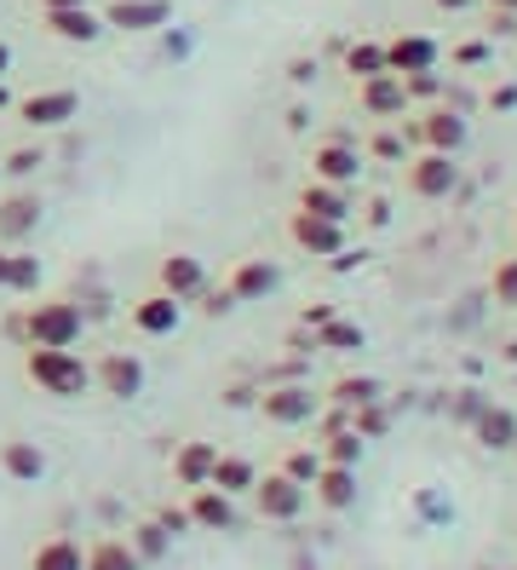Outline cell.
I'll return each instance as SVG.
<instances>
[{"label": "cell", "instance_id": "1", "mask_svg": "<svg viewBox=\"0 0 517 570\" xmlns=\"http://www.w3.org/2000/svg\"><path fill=\"white\" fill-rule=\"evenodd\" d=\"M7 334L23 346H81L87 312H81V299H69V294H47V299H34V306H23L18 317H7Z\"/></svg>", "mask_w": 517, "mask_h": 570}, {"label": "cell", "instance_id": "2", "mask_svg": "<svg viewBox=\"0 0 517 570\" xmlns=\"http://www.w3.org/2000/svg\"><path fill=\"white\" fill-rule=\"evenodd\" d=\"M23 381L47 397H81L92 392V363L76 346H23Z\"/></svg>", "mask_w": 517, "mask_h": 570}, {"label": "cell", "instance_id": "3", "mask_svg": "<svg viewBox=\"0 0 517 570\" xmlns=\"http://www.w3.org/2000/svg\"><path fill=\"white\" fill-rule=\"evenodd\" d=\"M466 139H471V121H466V110H455V105H426L420 116L408 121V145L414 150H443V156H460L466 150Z\"/></svg>", "mask_w": 517, "mask_h": 570}, {"label": "cell", "instance_id": "4", "mask_svg": "<svg viewBox=\"0 0 517 570\" xmlns=\"http://www.w3.org/2000/svg\"><path fill=\"white\" fill-rule=\"evenodd\" d=\"M259 415L270 426H310L322 410V392H310L305 381H259Z\"/></svg>", "mask_w": 517, "mask_h": 570}, {"label": "cell", "instance_id": "5", "mask_svg": "<svg viewBox=\"0 0 517 570\" xmlns=\"http://www.w3.org/2000/svg\"><path fill=\"white\" fill-rule=\"evenodd\" d=\"M402 185H408L414 203H448V196L460 190V167L443 150H414L402 161Z\"/></svg>", "mask_w": 517, "mask_h": 570}, {"label": "cell", "instance_id": "6", "mask_svg": "<svg viewBox=\"0 0 517 570\" xmlns=\"http://www.w3.org/2000/svg\"><path fill=\"white\" fill-rule=\"evenodd\" d=\"M248 495H253V513H259L265 524H299L305 508H310V490H305L299 479H288L282 466H276V473H259V484H253Z\"/></svg>", "mask_w": 517, "mask_h": 570}, {"label": "cell", "instance_id": "7", "mask_svg": "<svg viewBox=\"0 0 517 570\" xmlns=\"http://www.w3.org/2000/svg\"><path fill=\"white\" fill-rule=\"evenodd\" d=\"M362 167H368V156H362V145L351 139V132H334V139H322L317 150H310V179H328V185H351L357 190Z\"/></svg>", "mask_w": 517, "mask_h": 570}, {"label": "cell", "instance_id": "8", "mask_svg": "<svg viewBox=\"0 0 517 570\" xmlns=\"http://www.w3.org/2000/svg\"><path fill=\"white\" fill-rule=\"evenodd\" d=\"M288 243H294L299 254H310V259H334V254L351 248V237H345V219H322V214H305V208L288 214Z\"/></svg>", "mask_w": 517, "mask_h": 570}, {"label": "cell", "instance_id": "9", "mask_svg": "<svg viewBox=\"0 0 517 570\" xmlns=\"http://www.w3.org/2000/svg\"><path fill=\"white\" fill-rule=\"evenodd\" d=\"M18 121H29L34 132H52V127H69L81 116V92L76 87H47V92H29V98H18Z\"/></svg>", "mask_w": 517, "mask_h": 570}, {"label": "cell", "instance_id": "10", "mask_svg": "<svg viewBox=\"0 0 517 570\" xmlns=\"http://www.w3.org/2000/svg\"><path fill=\"white\" fill-rule=\"evenodd\" d=\"M92 386L103 397H116V404H132V397L145 392V357L138 352H103L92 363Z\"/></svg>", "mask_w": 517, "mask_h": 570}, {"label": "cell", "instance_id": "11", "mask_svg": "<svg viewBox=\"0 0 517 570\" xmlns=\"http://www.w3.org/2000/svg\"><path fill=\"white\" fill-rule=\"evenodd\" d=\"M127 323L145 334V341H167V334H179V323H185V299L150 288V294H138L127 306Z\"/></svg>", "mask_w": 517, "mask_h": 570}, {"label": "cell", "instance_id": "12", "mask_svg": "<svg viewBox=\"0 0 517 570\" xmlns=\"http://www.w3.org/2000/svg\"><path fill=\"white\" fill-rule=\"evenodd\" d=\"M357 110H362L368 121H402V116L414 110V105H408V87H402V76L379 70V76L357 81Z\"/></svg>", "mask_w": 517, "mask_h": 570}, {"label": "cell", "instance_id": "13", "mask_svg": "<svg viewBox=\"0 0 517 570\" xmlns=\"http://www.w3.org/2000/svg\"><path fill=\"white\" fill-rule=\"evenodd\" d=\"M156 288L190 306V299L207 288V265H201L196 254H185V248H172V254H161V259H156Z\"/></svg>", "mask_w": 517, "mask_h": 570}, {"label": "cell", "instance_id": "14", "mask_svg": "<svg viewBox=\"0 0 517 570\" xmlns=\"http://www.w3.org/2000/svg\"><path fill=\"white\" fill-rule=\"evenodd\" d=\"M185 508H190V524H196V530H213V535H219V530L230 535V530L241 524V513H236V495H225L219 484L185 490Z\"/></svg>", "mask_w": 517, "mask_h": 570}, {"label": "cell", "instance_id": "15", "mask_svg": "<svg viewBox=\"0 0 517 570\" xmlns=\"http://www.w3.org/2000/svg\"><path fill=\"white\" fill-rule=\"evenodd\" d=\"M172 18V0H110L103 7V29H121V36H150Z\"/></svg>", "mask_w": 517, "mask_h": 570}, {"label": "cell", "instance_id": "16", "mask_svg": "<svg viewBox=\"0 0 517 570\" xmlns=\"http://www.w3.org/2000/svg\"><path fill=\"white\" fill-rule=\"evenodd\" d=\"M357 495H362L357 466H334V461H322L317 484H310V501H317L322 513H351V508H357Z\"/></svg>", "mask_w": 517, "mask_h": 570}, {"label": "cell", "instance_id": "17", "mask_svg": "<svg viewBox=\"0 0 517 570\" xmlns=\"http://www.w3.org/2000/svg\"><path fill=\"white\" fill-rule=\"evenodd\" d=\"M41 23H47L52 41H69V47H92V41L110 36L103 12H92V7H58V12H41Z\"/></svg>", "mask_w": 517, "mask_h": 570}, {"label": "cell", "instance_id": "18", "mask_svg": "<svg viewBox=\"0 0 517 570\" xmlns=\"http://www.w3.org/2000/svg\"><path fill=\"white\" fill-rule=\"evenodd\" d=\"M41 196L34 190H7L0 196V243L7 248H18V243H29L34 237V225H41Z\"/></svg>", "mask_w": 517, "mask_h": 570}, {"label": "cell", "instance_id": "19", "mask_svg": "<svg viewBox=\"0 0 517 570\" xmlns=\"http://www.w3.org/2000/svg\"><path fill=\"white\" fill-rule=\"evenodd\" d=\"M213 466H219V444H207V439H185V444H172V484H179V490H201V484H213Z\"/></svg>", "mask_w": 517, "mask_h": 570}, {"label": "cell", "instance_id": "20", "mask_svg": "<svg viewBox=\"0 0 517 570\" xmlns=\"http://www.w3.org/2000/svg\"><path fill=\"white\" fill-rule=\"evenodd\" d=\"M437 58H443V47L431 36H414V29L386 41V70L391 76H426V70H437Z\"/></svg>", "mask_w": 517, "mask_h": 570}, {"label": "cell", "instance_id": "21", "mask_svg": "<svg viewBox=\"0 0 517 570\" xmlns=\"http://www.w3.org/2000/svg\"><path fill=\"white\" fill-rule=\"evenodd\" d=\"M276 283H282V272H276V259H236L225 288L241 299V306H259L265 294H276Z\"/></svg>", "mask_w": 517, "mask_h": 570}, {"label": "cell", "instance_id": "22", "mask_svg": "<svg viewBox=\"0 0 517 570\" xmlns=\"http://www.w3.org/2000/svg\"><path fill=\"white\" fill-rule=\"evenodd\" d=\"M471 439H477L483 450H495V455H511V444H517V415L489 397V404L477 410V421H471Z\"/></svg>", "mask_w": 517, "mask_h": 570}, {"label": "cell", "instance_id": "23", "mask_svg": "<svg viewBox=\"0 0 517 570\" xmlns=\"http://www.w3.org/2000/svg\"><path fill=\"white\" fill-rule=\"evenodd\" d=\"M0 473H7V484L47 479V450L29 444V439H7V444H0Z\"/></svg>", "mask_w": 517, "mask_h": 570}, {"label": "cell", "instance_id": "24", "mask_svg": "<svg viewBox=\"0 0 517 570\" xmlns=\"http://www.w3.org/2000/svg\"><path fill=\"white\" fill-rule=\"evenodd\" d=\"M29 570H87V542H76V535H41L29 548Z\"/></svg>", "mask_w": 517, "mask_h": 570}, {"label": "cell", "instance_id": "25", "mask_svg": "<svg viewBox=\"0 0 517 570\" xmlns=\"http://www.w3.org/2000/svg\"><path fill=\"white\" fill-rule=\"evenodd\" d=\"M305 214H322V219H351V185H328V179H305L299 185V203Z\"/></svg>", "mask_w": 517, "mask_h": 570}, {"label": "cell", "instance_id": "26", "mask_svg": "<svg viewBox=\"0 0 517 570\" xmlns=\"http://www.w3.org/2000/svg\"><path fill=\"white\" fill-rule=\"evenodd\" d=\"M87 570H145V559L132 553L127 535H98L87 542Z\"/></svg>", "mask_w": 517, "mask_h": 570}, {"label": "cell", "instance_id": "27", "mask_svg": "<svg viewBox=\"0 0 517 570\" xmlns=\"http://www.w3.org/2000/svg\"><path fill=\"white\" fill-rule=\"evenodd\" d=\"M374 397H386V386H379L374 375H339V381L322 392V404H334V410H362V404H374Z\"/></svg>", "mask_w": 517, "mask_h": 570}, {"label": "cell", "instance_id": "28", "mask_svg": "<svg viewBox=\"0 0 517 570\" xmlns=\"http://www.w3.org/2000/svg\"><path fill=\"white\" fill-rule=\"evenodd\" d=\"M368 346V334H362V323H351V317H328L322 328H317V352H362Z\"/></svg>", "mask_w": 517, "mask_h": 570}, {"label": "cell", "instance_id": "29", "mask_svg": "<svg viewBox=\"0 0 517 570\" xmlns=\"http://www.w3.org/2000/svg\"><path fill=\"white\" fill-rule=\"evenodd\" d=\"M213 484H219L225 495H248V490L259 484V466H253L248 455H225V450H219V466H213Z\"/></svg>", "mask_w": 517, "mask_h": 570}, {"label": "cell", "instance_id": "30", "mask_svg": "<svg viewBox=\"0 0 517 570\" xmlns=\"http://www.w3.org/2000/svg\"><path fill=\"white\" fill-rule=\"evenodd\" d=\"M127 542H132V553H138V559H145V570H150V564H161V559L172 553V535H167L156 519H138V524L127 530Z\"/></svg>", "mask_w": 517, "mask_h": 570}, {"label": "cell", "instance_id": "31", "mask_svg": "<svg viewBox=\"0 0 517 570\" xmlns=\"http://www.w3.org/2000/svg\"><path fill=\"white\" fill-rule=\"evenodd\" d=\"M322 461H334V466H362V450H368V439L357 426H339V432H322Z\"/></svg>", "mask_w": 517, "mask_h": 570}, {"label": "cell", "instance_id": "32", "mask_svg": "<svg viewBox=\"0 0 517 570\" xmlns=\"http://www.w3.org/2000/svg\"><path fill=\"white\" fill-rule=\"evenodd\" d=\"M379 70H386V41H351V47H345V76H351V81H368V76H379Z\"/></svg>", "mask_w": 517, "mask_h": 570}, {"label": "cell", "instance_id": "33", "mask_svg": "<svg viewBox=\"0 0 517 570\" xmlns=\"http://www.w3.org/2000/svg\"><path fill=\"white\" fill-rule=\"evenodd\" d=\"M489 299L500 312H517V254L495 259V272H489Z\"/></svg>", "mask_w": 517, "mask_h": 570}, {"label": "cell", "instance_id": "34", "mask_svg": "<svg viewBox=\"0 0 517 570\" xmlns=\"http://www.w3.org/2000/svg\"><path fill=\"white\" fill-rule=\"evenodd\" d=\"M362 156H374V161H408L414 150H408L402 132H397V121H379V132L362 145Z\"/></svg>", "mask_w": 517, "mask_h": 570}, {"label": "cell", "instance_id": "35", "mask_svg": "<svg viewBox=\"0 0 517 570\" xmlns=\"http://www.w3.org/2000/svg\"><path fill=\"white\" fill-rule=\"evenodd\" d=\"M7 294H41V259L29 248H12V277H7Z\"/></svg>", "mask_w": 517, "mask_h": 570}, {"label": "cell", "instance_id": "36", "mask_svg": "<svg viewBox=\"0 0 517 570\" xmlns=\"http://www.w3.org/2000/svg\"><path fill=\"white\" fill-rule=\"evenodd\" d=\"M351 426L362 432L368 444H374V439H386V432H391V404H386V397H374V404L351 410Z\"/></svg>", "mask_w": 517, "mask_h": 570}, {"label": "cell", "instance_id": "37", "mask_svg": "<svg viewBox=\"0 0 517 570\" xmlns=\"http://www.w3.org/2000/svg\"><path fill=\"white\" fill-rule=\"evenodd\" d=\"M282 473H288V479H299V484L310 490V484H317V473H322V450H317V444H310V450H305V444H299V450H288V455H282Z\"/></svg>", "mask_w": 517, "mask_h": 570}, {"label": "cell", "instance_id": "38", "mask_svg": "<svg viewBox=\"0 0 517 570\" xmlns=\"http://www.w3.org/2000/svg\"><path fill=\"white\" fill-rule=\"evenodd\" d=\"M150 519L172 535V542H179V535H190L196 524H190V508H185V501H161V508H150Z\"/></svg>", "mask_w": 517, "mask_h": 570}, {"label": "cell", "instance_id": "39", "mask_svg": "<svg viewBox=\"0 0 517 570\" xmlns=\"http://www.w3.org/2000/svg\"><path fill=\"white\" fill-rule=\"evenodd\" d=\"M41 167H47V150H41V145H23V150H12L7 161H0V174L29 179V174H41Z\"/></svg>", "mask_w": 517, "mask_h": 570}, {"label": "cell", "instance_id": "40", "mask_svg": "<svg viewBox=\"0 0 517 570\" xmlns=\"http://www.w3.org/2000/svg\"><path fill=\"white\" fill-rule=\"evenodd\" d=\"M448 58H455L460 63V70H483V63H489L495 58V41L489 36H477V41H460L455 52H448Z\"/></svg>", "mask_w": 517, "mask_h": 570}, {"label": "cell", "instance_id": "41", "mask_svg": "<svg viewBox=\"0 0 517 570\" xmlns=\"http://www.w3.org/2000/svg\"><path fill=\"white\" fill-rule=\"evenodd\" d=\"M402 87H408V105H437V98H443L437 70H426V76H402Z\"/></svg>", "mask_w": 517, "mask_h": 570}, {"label": "cell", "instance_id": "42", "mask_svg": "<svg viewBox=\"0 0 517 570\" xmlns=\"http://www.w3.org/2000/svg\"><path fill=\"white\" fill-rule=\"evenodd\" d=\"M196 299H201V312H207V317H225V312H236V306H241V299H236L230 288H213V283H207Z\"/></svg>", "mask_w": 517, "mask_h": 570}, {"label": "cell", "instance_id": "43", "mask_svg": "<svg viewBox=\"0 0 517 570\" xmlns=\"http://www.w3.org/2000/svg\"><path fill=\"white\" fill-rule=\"evenodd\" d=\"M483 404H489V397H483V392H471V386H466V392H455V421H460V426H471Z\"/></svg>", "mask_w": 517, "mask_h": 570}, {"label": "cell", "instance_id": "44", "mask_svg": "<svg viewBox=\"0 0 517 570\" xmlns=\"http://www.w3.org/2000/svg\"><path fill=\"white\" fill-rule=\"evenodd\" d=\"M288 81H294V87L317 81V58H294V63H288Z\"/></svg>", "mask_w": 517, "mask_h": 570}, {"label": "cell", "instance_id": "45", "mask_svg": "<svg viewBox=\"0 0 517 570\" xmlns=\"http://www.w3.org/2000/svg\"><path fill=\"white\" fill-rule=\"evenodd\" d=\"M7 277H12V248L0 243V294H7Z\"/></svg>", "mask_w": 517, "mask_h": 570}, {"label": "cell", "instance_id": "46", "mask_svg": "<svg viewBox=\"0 0 517 570\" xmlns=\"http://www.w3.org/2000/svg\"><path fill=\"white\" fill-rule=\"evenodd\" d=\"M58 7H92V0H41V12H58Z\"/></svg>", "mask_w": 517, "mask_h": 570}, {"label": "cell", "instance_id": "47", "mask_svg": "<svg viewBox=\"0 0 517 570\" xmlns=\"http://www.w3.org/2000/svg\"><path fill=\"white\" fill-rule=\"evenodd\" d=\"M471 0H437V12H466Z\"/></svg>", "mask_w": 517, "mask_h": 570}, {"label": "cell", "instance_id": "48", "mask_svg": "<svg viewBox=\"0 0 517 570\" xmlns=\"http://www.w3.org/2000/svg\"><path fill=\"white\" fill-rule=\"evenodd\" d=\"M7 70H12V47H7V41H0V76H7Z\"/></svg>", "mask_w": 517, "mask_h": 570}, {"label": "cell", "instance_id": "49", "mask_svg": "<svg viewBox=\"0 0 517 570\" xmlns=\"http://www.w3.org/2000/svg\"><path fill=\"white\" fill-rule=\"evenodd\" d=\"M500 357H506V363L517 368V341H506V346H500Z\"/></svg>", "mask_w": 517, "mask_h": 570}, {"label": "cell", "instance_id": "50", "mask_svg": "<svg viewBox=\"0 0 517 570\" xmlns=\"http://www.w3.org/2000/svg\"><path fill=\"white\" fill-rule=\"evenodd\" d=\"M12 105H18V98H12L7 87H0V110H12Z\"/></svg>", "mask_w": 517, "mask_h": 570}, {"label": "cell", "instance_id": "51", "mask_svg": "<svg viewBox=\"0 0 517 570\" xmlns=\"http://www.w3.org/2000/svg\"><path fill=\"white\" fill-rule=\"evenodd\" d=\"M483 7H506V12H517V0H483Z\"/></svg>", "mask_w": 517, "mask_h": 570}, {"label": "cell", "instance_id": "52", "mask_svg": "<svg viewBox=\"0 0 517 570\" xmlns=\"http://www.w3.org/2000/svg\"><path fill=\"white\" fill-rule=\"evenodd\" d=\"M0 484H7V473H0Z\"/></svg>", "mask_w": 517, "mask_h": 570}, {"label": "cell", "instance_id": "53", "mask_svg": "<svg viewBox=\"0 0 517 570\" xmlns=\"http://www.w3.org/2000/svg\"><path fill=\"white\" fill-rule=\"evenodd\" d=\"M511 455H517V444H511Z\"/></svg>", "mask_w": 517, "mask_h": 570}]
</instances>
